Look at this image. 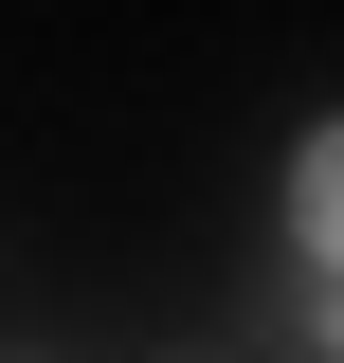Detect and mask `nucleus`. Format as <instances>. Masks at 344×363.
<instances>
[{
	"instance_id": "1",
	"label": "nucleus",
	"mask_w": 344,
	"mask_h": 363,
	"mask_svg": "<svg viewBox=\"0 0 344 363\" xmlns=\"http://www.w3.org/2000/svg\"><path fill=\"white\" fill-rule=\"evenodd\" d=\"M290 236L344 272V128H308V164H290Z\"/></svg>"
},
{
	"instance_id": "2",
	"label": "nucleus",
	"mask_w": 344,
	"mask_h": 363,
	"mask_svg": "<svg viewBox=\"0 0 344 363\" xmlns=\"http://www.w3.org/2000/svg\"><path fill=\"white\" fill-rule=\"evenodd\" d=\"M326 291H344V272H326Z\"/></svg>"
}]
</instances>
